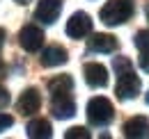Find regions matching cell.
Instances as JSON below:
<instances>
[{
  "label": "cell",
  "instance_id": "11",
  "mask_svg": "<svg viewBox=\"0 0 149 139\" xmlns=\"http://www.w3.org/2000/svg\"><path fill=\"white\" fill-rule=\"evenodd\" d=\"M149 130V121L147 116H133V119H129V121L124 123V135L129 139L133 137H145Z\"/></svg>",
  "mask_w": 149,
  "mask_h": 139
},
{
  "label": "cell",
  "instance_id": "19",
  "mask_svg": "<svg viewBox=\"0 0 149 139\" xmlns=\"http://www.w3.org/2000/svg\"><path fill=\"white\" fill-rule=\"evenodd\" d=\"M7 105H9V94H7V89L0 85V109L7 107Z\"/></svg>",
  "mask_w": 149,
  "mask_h": 139
},
{
  "label": "cell",
  "instance_id": "3",
  "mask_svg": "<svg viewBox=\"0 0 149 139\" xmlns=\"http://www.w3.org/2000/svg\"><path fill=\"white\" fill-rule=\"evenodd\" d=\"M117 96L122 98V100H131V98H135L138 94H140V78L131 71H124V73H117Z\"/></svg>",
  "mask_w": 149,
  "mask_h": 139
},
{
  "label": "cell",
  "instance_id": "1",
  "mask_svg": "<svg viewBox=\"0 0 149 139\" xmlns=\"http://www.w3.org/2000/svg\"><path fill=\"white\" fill-rule=\"evenodd\" d=\"M99 16L101 21L106 23V25H122V23H126L131 16H133V5H131L129 0H108L103 7H101V12H99Z\"/></svg>",
  "mask_w": 149,
  "mask_h": 139
},
{
  "label": "cell",
  "instance_id": "24",
  "mask_svg": "<svg viewBox=\"0 0 149 139\" xmlns=\"http://www.w3.org/2000/svg\"><path fill=\"white\" fill-rule=\"evenodd\" d=\"M147 105H149V94H147Z\"/></svg>",
  "mask_w": 149,
  "mask_h": 139
},
{
  "label": "cell",
  "instance_id": "6",
  "mask_svg": "<svg viewBox=\"0 0 149 139\" xmlns=\"http://www.w3.org/2000/svg\"><path fill=\"white\" fill-rule=\"evenodd\" d=\"M60 12H62V0H41L37 5V9H35V18L46 23V25H51V23L57 21Z\"/></svg>",
  "mask_w": 149,
  "mask_h": 139
},
{
  "label": "cell",
  "instance_id": "5",
  "mask_svg": "<svg viewBox=\"0 0 149 139\" xmlns=\"http://www.w3.org/2000/svg\"><path fill=\"white\" fill-rule=\"evenodd\" d=\"M92 32V18L85 12H76L74 16L67 21V34L71 39H83Z\"/></svg>",
  "mask_w": 149,
  "mask_h": 139
},
{
  "label": "cell",
  "instance_id": "22",
  "mask_svg": "<svg viewBox=\"0 0 149 139\" xmlns=\"http://www.w3.org/2000/svg\"><path fill=\"white\" fill-rule=\"evenodd\" d=\"M16 2H19V5H25V2H30V0H16Z\"/></svg>",
  "mask_w": 149,
  "mask_h": 139
},
{
  "label": "cell",
  "instance_id": "7",
  "mask_svg": "<svg viewBox=\"0 0 149 139\" xmlns=\"http://www.w3.org/2000/svg\"><path fill=\"white\" fill-rule=\"evenodd\" d=\"M83 75H85V82L94 89L108 85V71H106V66H101L96 62H87L83 66Z\"/></svg>",
  "mask_w": 149,
  "mask_h": 139
},
{
  "label": "cell",
  "instance_id": "12",
  "mask_svg": "<svg viewBox=\"0 0 149 139\" xmlns=\"http://www.w3.org/2000/svg\"><path fill=\"white\" fill-rule=\"evenodd\" d=\"M69 57H67V50L62 46H48L46 50L41 52V64L44 66H60L64 64Z\"/></svg>",
  "mask_w": 149,
  "mask_h": 139
},
{
  "label": "cell",
  "instance_id": "15",
  "mask_svg": "<svg viewBox=\"0 0 149 139\" xmlns=\"http://www.w3.org/2000/svg\"><path fill=\"white\" fill-rule=\"evenodd\" d=\"M135 46H138V50H149V30H140L138 34H135Z\"/></svg>",
  "mask_w": 149,
  "mask_h": 139
},
{
  "label": "cell",
  "instance_id": "13",
  "mask_svg": "<svg viewBox=\"0 0 149 139\" xmlns=\"http://www.w3.org/2000/svg\"><path fill=\"white\" fill-rule=\"evenodd\" d=\"M25 132H28V137L32 139H48L53 135V128H51V123L46 121V119H32V121L28 123V128H25Z\"/></svg>",
  "mask_w": 149,
  "mask_h": 139
},
{
  "label": "cell",
  "instance_id": "17",
  "mask_svg": "<svg viewBox=\"0 0 149 139\" xmlns=\"http://www.w3.org/2000/svg\"><path fill=\"white\" fill-rule=\"evenodd\" d=\"M112 66H115V71H117V73H124V71H131V69H133V66H131V62L126 59V57H115Z\"/></svg>",
  "mask_w": 149,
  "mask_h": 139
},
{
  "label": "cell",
  "instance_id": "20",
  "mask_svg": "<svg viewBox=\"0 0 149 139\" xmlns=\"http://www.w3.org/2000/svg\"><path fill=\"white\" fill-rule=\"evenodd\" d=\"M140 69L145 71V73H149V50H145L142 57H140Z\"/></svg>",
  "mask_w": 149,
  "mask_h": 139
},
{
  "label": "cell",
  "instance_id": "16",
  "mask_svg": "<svg viewBox=\"0 0 149 139\" xmlns=\"http://www.w3.org/2000/svg\"><path fill=\"white\" fill-rule=\"evenodd\" d=\"M64 137L67 139H90V132H87L85 128H78V125H76V128H69V130L64 132Z\"/></svg>",
  "mask_w": 149,
  "mask_h": 139
},
{
  "label": "cell",
  "instance_id": "21",
  "mask_svg": "<svg viewBox=\"0 0 149 139\" xmlns=\"http://www.w3.org/2000/svg\"><path fill=\"white\" fill-rule=\"evenodd\" d=\"M5 36H7V34H5V30H2V28H0V48H2V46H5Z\"/></svg>",
  "mask_w": 149,
  "mask_h": 139
},
{
  "label": "cell",
  "instance_id": "10",
  "mask_svg": "<svg viewBox=\"0 0 149 139\" xmlns=\"http://www.w3.org/2000/svg\"><path fill=\"white\" fill-rule=\"evenodd\" d=\"M87 48L92 52H115L117 39L112 34H94L92 39H87Z\"/></svg>",
  "mask_w": 149,
  "mask_h": 139
},
{
  "label": "cell",
  "instance_id": "8",
  "mask_svg": "<svg viewBox=\"0 0 149 139\" xmlns=\"http://www.w3.org/2000/svg\"><path fill=\"white\" fill-rule=\"evenodd\" d=\"M51 112H53L55 119H71L76 114V103H74V98H71V94L55 96L53 103H51Z\"/></svg>",
  "mask_w": 149,
  "mask_h": 139
},
{
  "label": "cell",
  "instance_id": "18",
  "mask_svg": "<svg viewBox=\"0 0 149 139\" xmlns=\"http://www.w3.org/2000/svg\"><path fill=\"white\" fill-rule=\"evenodd\" d=\"M12 123H14V119L9 114H0V132L7 130V128H12Z\"/></svg>",
  "mask_w": 149,
  "mask_h": 139
},
{
  "label": "cell",
  "instance_id": "4",
  "mask_svg": "<svg viewBox=\"0 0 149 139\" xmlns=\"http://www.w3.org/2000/svg\"><path fill=\"white\" fill-rule=\"evenodd\" d=\"M19 43H21L23 50L37 52L44 46V32H41V28H37V25H25L19 32Z\"/></svg>",
  "mask_w": 149,
  "mask_h": 139
},
{
  "label": "cell",
  "instance_id": "9",
  "mask_svg": "<svg viewBox=\"0 0 149 139\" xmlns=\"http://www.w3.org/2000/svg\"><path fill=\"white\" fill-rule=\"evenodd\" d=\"M39 107H41V96H39V91L37 89H25V91L21 94V98H19V112L25 114V116H30V114L39 112Z\"/></svg>",
  "mask_w": 149,
  "mask_h": 139
},
{
  "label": "cell",
  "instance_id": "14",
  "mask_svg": "<svg viewBox=\"0 0 149 139\" xmlns=\"http://www.w3.org/2000/svg\"><path fill=\"white\" fill-rule=\"evenodd\" d=\"M71 89H74V80H71L69 75H57L53 80H48V91H51L53 98H55V96H67V94H71Z\"/></svg>",
  "mask_w": 149,
  "mask_h": 139
},
{
  "label": "cell",
  "instance_id": "23",
  "mask_svg": "<svg viewBox=\"0 0 149 139\" xmlns=\"http://www.w3.org/2000/svg\"><path fill=\"white\" fill-rule=\"evenodd\" d=\"M145 12H147V18H149V5H147V9H145Z\"/></svg>",
  "mask_w": 149,
  "mask_h": 139
},
{
  "label": "cell",
  "instance_id": "2",
  "mask_svg": "<svg viewBox=\"0 0 149 139\" xmlns=\"http://www.w3.org/2000/svg\"><path fill=\"white\" fill-rule=\"evenodd\" d=\"M115 116V107L108 98L103 96H96L87 103V121L92 125H108Z\"/></svg>",
  "mask_w": 149,
  "mask_h": 139
}]
</instances>
